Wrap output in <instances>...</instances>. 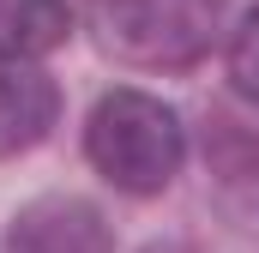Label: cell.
Instances as JSON below:
<instances>
[{
	"mask_svg": "<svg viewBox=\"0 0 259 253\" xmlns=\"http://www.w3.org/2000/svg\"><path fill=\"white\" fill-rule=\"evenodd\" d=\"M84 151H91L97 175L115 181L121 193H163L187 157V133L169 103H157L145 91H109L91 109Z\"/></svg>",
	"mask_w": 259,
	"mask_h": 253,
	"instance_id": "obj_1",
	"label": "cell"
},
{
	"mask_svg": "<svg viewBox=\"0 0 259 253\" xmlns=\"http://www.w3.org/2000/svg\"><path fill=\"white\" fill-rule=\"evenodd\" d=\"M103 43L139 66H187L211 43V0H97Z\"/></svg>",
	"mask_w": 259,
	"mask_h": 253,
	"instance_id": "obj_2",
	"label": "cell"
},
{
	"mask_svg": "<svg viewBox=\"0 0 259 253\" xmlns=\"http://www.w3.org/2000/svg\"><path fill=\"white\" fill-rule=\"evenodd\" d=\"M6 253H115L109 223L84 199H36L6 229Z\"/></svg>",
	"mask_w": 259,
	"mask_h": 253,
	"instance_id": "obj_3",
	"label": "cell"
},
{
	"mask_svg": "<svg viewBox=\"0 0 259 253\" xmlns=\"http://www.w3.org/2000/svg\"><path fill=\"white\" fill-rule=\"evenodd\" d=\"M61 115V91L36 66H0V157H18L49 139Z\"/></svg>",
	"mask_w": 259,
	"mask_h": 253,
	"instance_id": "obj_4",
	"label": "cell"
},
{
	"mask_svg": "<svg viewBox=\"0 0 259 253\" xmlns=\"http://www.w3.org/2000/svg\"><path fill=\"white\" fill-rule=\"evenodd\" d=\"M72 30L66 0H0V61L24 66L49 49H61Z\"/></svg>",
	"mask_w": 259,
	"mask_h": 253,
	"instance_id": "obj_5",
	"label": "cell"
},
{
	"mask_svg": "<svg viewBox=\"0 0 259 253\" xmlns=\"http://www.w3.org/2000/svg\"><path fill=\"white\" fill-rule=\"evenodd\" d=\"M229 78H235V91L259 109V12H247L241 30L229 36Z\"/></svg>",
	"mask_w": 259,
	"mask_h": 253,
	"instance_id": "obj_6",
	"label": "cell"
},
{
	"mask_svg": "<svg viewBox=\"0 0 259 253\" xmlns=\"http://www.w3.org/2000/svg\"><path fill=\"white\" fill-rule=\"evenodd\" d=\"M151 253H187V247H151Z\"/></svg>",
	"mask_w": 259,
	"mask_h": 253,
	"instance_id": "obj_7",
	"label": "cell"
}]
</instances>
